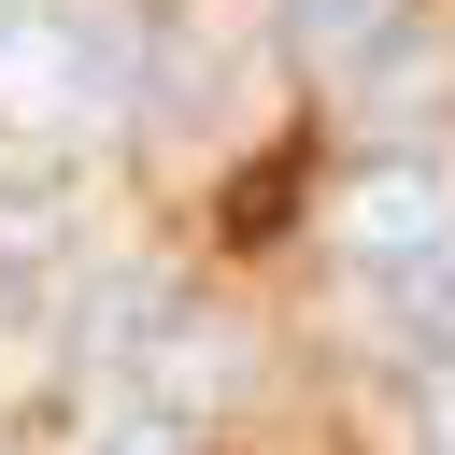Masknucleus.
Listing matches in <instances>:
<instances>
[{"instance_id": "obj_1", "label": "nucleus", "mask_w": 455, "mask_h": 455, "mask_svg": "<svg viewBox=\"0 0 455 455\" xmlns=\"http://www.w3.org/2000/svg\"><path fill=\"white\" fill-rule=\"evenodd\" d=\"M142 100V14L128 0H0V142H85Z\"/></svg>"}, {"instance_id": "obj_2", "label": "nucleus", "mask_w": 455, "mask_h": 455, "mask_svg": "<svg viewBox=\"0 0 455 455\" xmlns=\"http://www.w3.org/2000/svg\"><path fill=\"white\" fill-rule=\"evenodd\" d=\"M327 228H341V256H355V270H370V256H412V242H441V228H455V171H441V156H412V142H384V156H355V171H341Z\"/></svg>"}, {"instance_id": "obj_3", "label": "nucleus", "mask_w": 455, "mask_h": 455, "mask_svg": "<svg viewBox=\"0 0 455 455\" xmlns=\"http://www.w3.org/2000/svg\"><path fill=\"white\" fill-rule=\"evenodd\" d=\"M355 313H370L398 355H455V228L412 242V256H370V270H355Z\"/></svg>"}, {"instance_id": "obj_4", "label": "nucleus", "mask_w": 455, "mask_h": 455, "mask_svg": "<svg viewBox=\"0 0 455 455\" xmlns=\"http://www.w3.org/2000/svg\"><path fill=\"white\" fill-rule=\"evenodd\" d=\"M71 455H199V412H185L171 384L114 370V384L85 398V427H71Z\"/></svg>"}, {"instance_id": "obj_5", "label": "nucleus", "mask_w": 455, "mask_h": 455, "mask_svg": "<svg viewBox=\"0 0 455 455\" xmlns=\"http://www.w3.org/2000/svg\"><path fill=\"white\" fill-rule=\"evenodd\" d=\"M341 85H355V100H370V128H412V114H427V100H455V43H441V28H412V14H398V28H384V43H370V71H341Z\"/></svg>"}, {"instance_id": "obj_6", "label": "nucleus", "mask_w": 455, "mask_h": 455, "mask_svg": "<svg viewBox=\"0 0 455 455\" xmlns=\"http://www.w3.org/2000/svg\"><path fill=\"white\" fill-rule=\"evenodd\" d=\"M142 384H171L185 412L228 398V384H242V327H228V313H171V327L142 341Z\"/></svg>"}, {"instance_id": "obj_7", "label": "nucleus", "mask_w": 455, "mask_h": 455, "mask_svg": "<svg viewBox=\"0 0 455 455\" xmlns=\"http://www.w3.org/2000/svg\"><path fill=\"white\" fill-rule=\"evenodd\" d=\"M270 14H284V43H299L313 71H370V43H384L412 0H270Z\"/></svg>"}, {"instance_id": "obj_8", "label": "nucleus", "mask_w": 455, "mask_h": 455, "mask_svg": "<svg viewBox=\"0 0 455 455\" xmlns=\"http://www.w3.org/2000/svg\"><path fill=\"white\" fill-rule=\"evenodd\" d=\"M412 441L455 455V355H427V384H412Z\"/></svg>"}]
</instances>
